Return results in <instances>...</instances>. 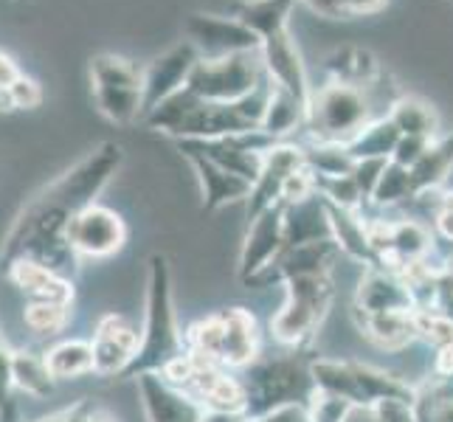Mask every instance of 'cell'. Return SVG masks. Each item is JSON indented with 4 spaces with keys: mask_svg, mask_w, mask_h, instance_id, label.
I'll return each mask as SVG.
<instances>
[{
    "mask_svg": "<svg viewBox=\"0 0 453 422\" xmlns=\"http://www.w3.org/2000/svg\"><path fill=\"white\" fill-rule=\"evenodd\" d=\"M45 364H49V372L54 374V380H76L85 378V374H93V347L90 341H80V338H68L54 343L51 349H45Z\"/></svg>",
    "mask_w": 453,
    "mask_h": 422,
    "instance_id": "26",
    "label": "cell"
},
{
    "mask_svg": "<svg viewBox=\"0 0 453 422\" xmlns=\"http://www.w3.org/2000/svg\"><path fill=\"white\" fill-rule=\"evenodd\" d=\"M414 197H417V192L411 183V169L388 161L378 186H374V192H372V203L374 206H397V203L414 200Z\"/></svg>",
    "mask_w": 453,
    "mask_h": 422,
    "instance_id": "33",
    "label": "cell"
},
{
    "mask_svg": "<svg viewBox=\"0 0 453 422\" xmlns=\"http://www.w3.org/2000/svg\"><path fill=\"white\" fill-rule=\"evenodd\" d=\"M200 62V54L195 51L192 42H178L175 49L166 54L150 59L142 68V82H144V116H150L155 107L172 99L189 85V76L195 65ZM144 121V119H142Z\"/></svg>",
    "mask_w": 453,
    "mask_h": 422,
    "instance_id": "13",
    "label": "cell"
},
{
    "mask_svg": "<svg viewBox=\"0 0 453 422\" xmlns=\"http://www.w3.org/2000/svg\"><path fill=\"white\" fill-rule=\"evenodd\" d=\"M121 164L124 147L116 141H102L80 164H73L45 189H40L14 217L0 245V271H6L14 259H35L68 279L80 273L82 259L68 242V226L82 209L99 203V195L113 180Z\"/></svg>",
    "mask_w": 453,
    "mask_h": 422,
    "instance_id": "1",
    "label": "cell"
},
{
    "mask_svg": "<svg viewBox=\"0 0 453 422\" xmlns=\"http://www.w3.org/2000/svg\"><path fill=\"white\" fill-rule=\"evenodd\" d=\"M138 395H142V405L147 422H200L203 419V405L186 395L183 388L172 386L161 374H142L135 378Z\"/></svg>",
    "mask_w": 453,
    "mask_h": 422,
    "instance_id": "19",
    "label": "cell"
},
{
    "mask_svg": "<svg viewBox=\"0 0 453 422\" xmlns=\"http://www.w3.org/2000/svg\"><path fill=\"white\" fill-rule=\"evenodd\" d=\"M288 302L271 318V330L279 343L290 349H302L304 343L316 335L321 321L326 318L333 304V276H299L285 281Z\"/></svg>",
    "mask_w": 453,
    "mask_h": 422,
    "instance_id": "7",
    "label": "cell"
},
{
    "mask_svg": "<svg viewBox=\"0 0 453 422\" xmlns=\"http://www.w3.org/2000/svg\"><path fill=\"white\" fill-rule=\"evenodd\" d=\"M324 68L333 76V82L361 88L378 76V59L364 49H341L324 59Z\"/></svg>",
    "mask_w": 453,
    "mask_h": 422,
    "instance_id": "29",
    "label": "cell"
},
{
    "mask_svg": "<svg viewBox=\"0 0 453 422\" xmlns=\"http://www.w3.org/2000/svg\"><path fill=\"white\" fill-rule=\"evenodd\" d=\"M23 321L35 335H57L65 330L71 321V307L65 304H45V302H26Z\"/></svg>",
    "mask_w": 453,
    "mask_h": 422,
    "instance_id": "34",
    "label": "cell"
},
{
    "mask_svg": "<svg viewBox=\"0 0 453 422\" xmlns=\"http://www.w3.org/2000/svg\"><path fill=\"white\" fill-rule=\"evenodd\" d=\"M434 144L431 138H417V135H400V141H397V150H395V155H392V161L395 164H400V166H405V169H411V166H417L419 164V158L428 152V147Z\"/></svg>",
    "mask_w": 453,
    "mask_h": 422,
    "instance_id": "38",
    "label": "cell"
},
{
    "mask_svg": "<svg viewBox=\"0 0 453 422\" xmlns=\"http://www.w3.org/2000/svg\"><path fill=\"white\" fill-rule=\"evenodd\" d=\"M245 388V414L248 419L268 417L288 405H304L316 392L312 380V357L302 355L299 349L271 357H257L251 366H245L242 374Z\"/></svg>",
    "mask_w": 453,
    "mask_h": 422,
    "instance_id": "3",
    "label": "cell"
},
{
    "mask_svg": "<svg viewBox=\"0 0 453 422\" xmlns=\"http://www.w3.org/2000/svg\"><path fill=\"white\" fill-rule=\"evenodd\" d=\"M20 76V68H18V62H14L9 54H4L0 51V90L4 88H9L14 80Z\"/></svg>",
    "mask_w": 453,
    "mask_h": 422,
    "instance_id": "43",
    "label": "cell"
},
{
    "mask_svg": "<svg viewBox=\"0 0 453 422\" xmlns=\"http://www.w3.org/2000/svg\"><path fill=\"white\" fill-rule=\"evenodd\" d=\"M6 279L23 293L26 302H45V304H73V279L62 276L35 259H14L4 271Z\"/></svg>",
    "mask_w": 453,
    "mask_h": 422,
    "instance_id": "20",
    "label": "cell"
},
{
    "mask_svg": "<svg viewBox=\"0 0 453 422\" xmlns=\"http://www.w3.org/2000/svg\"><path fill=\"white\" fill-rule=\"evenodd\" d=\"M326 217H330L333 240L341 248V254L364 262L366 268H380L378 254H374L372 240H369V223H364L355 211L338 209V206H333V203H326Z\"/></svg>",
    "mask_w": 453,
    "mask_h": 422,
    "instance_id": "23",
    "label": "cell"
},
{
    "mask_svg": "<svg viewBox=\"0 0 453 422\" xmlns=\"http://www.w3.org/2000/svg\"><path fill=\"white\" fill-rule=\"evenodd\" d=\"M90 422H113V419H107V417H99V414H93Z\"/></svg>",
    "mask_w": 453,
    "mask_h": 422,
    "instance_id": "46",
    "label": "cell"
},
{
    "mask_svg": "<svg viewBox=\"0 0 453 422\" xmlns=\"http://www.w3.org/2000/svg\"><path fill=\"white\" fill-rule=\"evenodd\" d=\"M186 349L220 364L223 369H245L259 357L257 318L245 307H228L195 321L186 330Z\"/></svg>",
    "mask_w": 453,
    "mask_h": 422,
    "instance_id": "4",
    "label": "cell"
},
{
    "mask_svg": "<svg viewBox=\"0 0 453 422\" xmlns=\"http://www.w3.org/2000/svg\"><path fill=\"white\" fill-rule=\"evenodd\" d=\"M90 347H93V374L121 380V374L130 369L138 347H142V333L124 316H119V312H107L96 324Z\"/></svg>",
    "mask_w": 453,
    "mask_h": 422,
    "instance_id": "12",
    "label": "cell"
},
{
    "mask_svg": "<svg viewBox=\"0 0 453 422\" xmlns=\"http://www.w3.org/2000/svg\"><path fill=\"white\" fill-rule=\"evenodd\" d=\"M397 141H400V130L395 127V121L386 116L378 121H369L366 127L343 147H347V152L352 155V161H369V158L392 161Z\"/></svg>",
    "mask_w": 453,
    "mask_h": 422,
    "instance_id": "24",
    "label": "cell"
},
{
    "mask_svg": "<svg viewBox=\"0 0 453 422\" xmlns=\"http://www.w3.org/2000/svg\"><path fill=\"white\" fill-rule=\"evenodd\" d=\"M414 312H392V316H357L355 312V318H357V326H361V333L372 338L378 347L400 349L417 338Z\"/></svg>",
    "mask_w": 453,
    "mask_h": 422,
    "instance_id": "25",
    "label": "cell"
},
{
    "mask_svg": "<svg viewBox=\"0 0 453 422\" xmlns=\"http://www.w3.org/2000/svg\"><path fill=\"white\" fill-rule=\"evenodd\" d=\"M186 161L192 164L195 175L200 180V189H203V211H220L228 203H240L245 197H251V189L254 183L245 180L240 175H234V172L217 166L214 161L203 158L200 152H180Z\"/></svg>",
    "mask_w": 453,
    "mask_h": 422,
    "instance_id": "21",
    "label": "cell"
},
{
    "mask_svg": "<svg viewBox=\"0 0 453 422\" xmlns=\"http://www.w3.org/2000/svg\"><path fill=\"white\" fill-rule=\"evenodd\" d=\"M369 124V102L361 88L330 82L321 90H312L307 121L316 144H349Z\"/></svg>",
    "mask_w": 453,
    "mask_h": 422,
    "instance_id": "8",
    "label": "cell"
},
{
    "mask_svg": "<svg viewBox=\"0 0 453 422\" xmlns=\"http://www.w3.org/2000/svg\"><path fill=\"white\" fill-rule=\"evenodd\" d=\"M388 119L395 121L400 135H417V138L434 141V133H436V127H440V119H436L434 107L419 96H400L392 104Z\"/></svg>",
    "mask_w": 453,
    "mask_h": 422,
    "instance_id": "30",
    "label": "cell"
},
{
    "mask_svg": "<svg viewBox=\"0 0 453 422\" xmlns=\"http://www.w3.org/2000/svg\"><path fill=\"white\" fill-rule=\"evenodd\" d=\"M251 422H265V419H262V417H259V419H251Z\"/></svg>",
    "mask_w": 453,
    "mask_h": 422,
    "instance_id": "48",
    "label": "cell"
},
{
    "mask_svg": "<svg viewBox=\"0 0 453 422\" xmlns=\"http://www.w3.org/2000/svg\"><path fill=\"white\" fill-rule=\"evenodd\" d=\"M93 414H96V411H93L90 400H80V403L68 405V409H62L57 414H49V417H42L37 422H90Z\"/></svg>",
    "mask_w": 453,
    "mask_h": 422,
    "instance_id": "42",
    "label": "cell"
},
{
    "mask_svg": "<svg viewBox=\"0 0 453 422\" xmlns=\"http://www.w3.org/2000/svg\"><path fill=\"white\" fill-rule=\"evenodd\" d=\"M304 121H307V107L296 96H290L288 90L273 85L268 111H265V119H262V130L279 141L282 135L293 133L296 127H302Z\"/></svg>",
    "mask_w": 453,
    "mask_h": 422,
    "instance_id": "31",
    "label": "cell"
},
{
    "mask_svg": "<svg viewBox=\"0 0 453 422\" xmlns=\"http://www.w3.org/2000/svg\"><path fill=\"white\" fill-rule=\"evenodd\" d=\"M285 248V203L262 211L257 220L248 223V234L240 248V279L251 281L279 257Z\"/></svg>",
    "mask_w": 453,
    "mask_h": 422,
    "instance_id": "17",
    "label": "cell"
},
{
    "mask_svg": "<svg viewBox=\"0 0 453 422\" xmlns=\"http://www.w3.org/2000/svg\"><path fill=\"white\" fill-rule=\"evenodd\" d=\"M448 4H453V0H448Z\"/></svg>",
    "mask_w": 453,
    "mask_h": 422,
    "instance_id": "49",
    "label": "cell"
},
{
    "mask_svg": "<svg viewBox=\"0 0 453 422\" xmlns=\"http://www.w3.org/2000/svg\"><path fill=\"white\" fill-rule=\"evenodd\" d=\"M304 4L312 12H319L321 18L347 20V18H361V14L380 12L388 0H304Z\"/></svg>",
    "mask_w": 453,
    "mask_h": 422,
    "instance_id": "35",
    "label": "cell"
},
{
    "mask_svg": "<svg viewBox=\"0 0 453 422\" xmlns=\"http://www.w3.org/2000/svg\"><path fill=\"white\" fill-rule=\"evenodd\" d=\"M417 295L397 271L366 268L355 293L357 316H392V312H414Z\"/></svg>",
    "mask_w": 453,
    "mask_h": 422,
    "instance_id": "16",
    "label": "cell"
},
{
    "mask_svg": "<svg viewBox=\"0 0 453 422\" xmlns=\"http://www.w3.org/2000/svg\"><path fill=\"white\" fill-rule=\"evenodd\" d=\"M338 257H341V248L335 245V240L282 248L268 268L248 281V288H271L276 281H290L299 276H326V273H333V265Z\"/></svg>",
    "mask_w": 453,
    "mask_h": 422,
    "instance_id": "15",
    "label": "cell"
},
{
    "mask_svg": "<svg viewBox=\"0 0 453 422\" xmlns=\"http://www.w3.org/2000/svg\"><path fill=\"white\" fill-rule=\"evenodd\" d=\"M240 4L245 6V4H257V0H240Z\"/></svg>",
    "mask_w": 453,
    "mask_h": 422,
    "instance_id": "47",
    "label": "cell"
},
{
    "mask_svg": "<svg viewBox=\"0 0 453 422\" xmlns=\"http://www.w3.org/2000/svg\"><path fill=\"white\" fill-rule=\"evenodd\" d=\"M186 355V338L175 316V293H172V268L166 254L147 259V310L142 326V347L135 361L121 374V380H135L142 374H161Z\"/></svg>",
    "mask_w": 453,
    "mask_h": 422,
    "instance_id": "2",
    "label": "cell"
},
{
    "mask_svg": "<svg viewBox=\"0 0 453 422\" xmlns=\"http://www.w3.org/2000/svg\"><path fill=\"white\" fill-rule=\"evenodd\" d=\"M436 307L442 316H448L453 321V259H448L445 268L436 273Z\"/></svg>",
    "mask_w": 453,
    "mask_h": 422,
    "instance_id": "40",
    "label": "cell"
},
{
    "mask_svg": "<svg viewBox=\"0 0 453 422\" xmlns=\"http://www.w3.org/2000/svg\"><path fill=\"white\" fill-rule=\"evenodd\" d=\"M321 240H333V228L326 217V203L319 192L302 203L285 206V248Z\"/></svg>",
    "mask_w": 453,
    "mask_h": 422,
    "instance_id": "22",
    "label": "cell"
},
{
    "mask_svg": "<svg viewBox=\"0 0 453 422\" xmlns=\"http://www.w3.org/2000/svg\"><path fill=\"white\" fill-rule=\"evenodd\" d=\"M386 164H388V161H380V158L355 161V166H352V178H355L357 186H361L364 197H372V192H374V186H378V180H380V175H383Z\"/></svg>",
    "mask_w": 453,
    "mask_h": 422,
    "instance_id": "39",
    "label": "cell"
},
{
    "mask_svg": "<svg viewBox=\"0 0 453 422\" xmlns=\"http://www.w3.org/2000/svg\"><path fill=\"white\" fill-rule=\"evenodd\" d=\"M9 99L14 111H31V107L42 104V88L40 82H35L31 76L20 73L18 80L9 85Z\"/></svg>",
    "mask_w": 453,
    "mask_h": 422,
    "instance_id": "37",
    "label": "cell"
},
{
    "mask_svg": "<svg viewBox=\"0 0 453 422\" xmlns=\"http://www.w3.org/2000/svg\"><path fill=\"white\" fill-rule=\"evenodd\" d=\"M304 150L293 147V144H279L265 155V166L259 172V178L251 189V197H248V223L257 220L262 211L273 209L276 203H282V192L290 175H296L299 169H304Z\"/></svg>",
    "mask_w": 453,
    "mask_h": 422,
    "instance_id": "18",
    "label": "cell"
},
{
    "mask_svg": "<svg viewBox=\"0 0 453 422\" xmlns=\"http://www.w3.org/2000/svg\"><path fill=\"white\" fill-rule=\"evenodd\" d=\"M200 422H251L245 411H209L203 409V419Z\"/></svg>",
    "mask_w": 453,
    "mask_h": 422,
    "instance_id": "44",
    "label": "cell"
},
{
    "mask_svg": "<svg viewBox=\"0 0 453 422\" xmlns=\"http://www.w3.org/2000/svg\"><path fill=\"white\" fill-rule=\"evenodd\" d=\"M12 378L18 395H28V397H49L57 383L54 374L49 372V364H45V355L28 349L12 355Z\"/></svg>",
    "mask_w": 453,
    "mask_h": 422,
    "instance_id": "28",
    "label": "cell"
},
{
    "mask_svg": "<svg viewBox=\"0 0 453 422\" xmlns=\"http://www.w3.org/2000/svg\"><path fill=\"white\" fill-rule=\"evenodd\" d=\"M343 422H380V419H378V414H374L372 409H352V414Z\"/></svg>",
    "mask_w": 453,
    "mask_h": 422,
    "instance_id": "45",
    "label": "cell"
},
{
    "mask_svg": "<svg viewBox=\"0 0 453 422\" xmlns=\"http://www.w3.org/2000/svg\"><path fill=\"white\" fill-rule=\"evenodd\" d=\"M434 228H436V234H440V237H445L448 242H453V192H445L440 200H436Z\"/></svg>",
    "mask_w": 453,
    "mask_h": 422,
    "instance_id": "41",
    "label": "cell"
},
{
    "mask_svg": "<svg viewBox=\"0 0 453 422\" xmlns=\"http://www.w3.org/2000/svg\"><path fill=\"white\" fill-rule=\"evenodd\" d=\"M296 4H299V0H257V4H245L237 18L251 28L262 42L265 35H271V31L288 26L290 12Z\"/></svg>",
    "mask_w": 453,
    "mask_h": 422,
    "instance_id": "32",
    "label": "cell"
},
{
    "mask_svg": "<svg viewBox=\"0 0 453 422\" xmlns=\"http://www.w3.org/2000/svg\"><path fill=\"white\" fill-rule=\"evenodd\" d=\"M265 80L268 73L262 65V54H234L223 59H200L186 88L197 99L234 104L254 93Z\"/></svg>",
    "mask_w": 453,
    "mask_h": 422,
    "instance_id": "9",
    "label": "cell"
},
{
    "mask_svg": "<svg viewBox=\"0 0 453 422\" xmlns=\"http://www.w3.org/2000/svg\"><path fill=\"white\" fill-rule=\"evenodd\" d=\"M312 380L316 388L333 392L352 403L355 409H372L380 400H405L417 403V392L388 372H380L369 364L357 361H326L312 357Z\"/></svg>",
    "mask_w": 453,
    "mask_h": 422,
    "instance_id": "5",
    "label": "cell"
},
{
    "mask_svg": "<svg viewBox=\"0 0 453 422\" xmlns=\"http://www.w3.org/2000/svg\"><path fill=\"white\" fill-rule=\"evenodd\" d=\"M90 90L96 111L119 127H127L144 119V82L142 68L121 54H93L90 57Z\"/></svg>",
    "mask_w": 453,
    "mask_h": 422,
    "instance_id": "6",
    "label": "cell"
},
{
    "mask_svg": "<svg viewBox=\"0 0 453 422\" xmlns=\"http://www.w3.org/2000/svg\"><path fill=\"white\" fill-rule=\"evenodd\" d=\"M450 169H453V133L445 135L442 141H434L428 152L419 158V164L411 166V183L417 197L440 189Z\"/></svg>",
    "mask_w": 453,
    "mask_h": 422,
    "instance_id": "27",
    "label": "cell"
},
{
    "mask_svg": "<svg viewBox=\"0 0 453 422\" xmlns=\"http://www.w3.org/2000/svg\"><path fill=\"white\" fill-rule=\"evenodd\" d=\"M259 54H262V65H265V73H268V80L276 88L288 90L290 96H296L304 107H310L312 88H310L307 68L302 62L299 45H296L290 28L282 26L271 31V35H265Z\"/></svg>",
    "mask_w": 453,
    "mask_h": 422,
    "instance_id": "14",
    "label": "cell"
},
{
    "mask_svg": "<svg viewBox=\"0 0 453 422\" xmlns=\"http://www.w3.org/2000/svg\"><path fill=\"white\" fill-rule=\"evenodd\" d=\"M68 242L80 259H111L127 245V223L119 211L93 203L71 220Z\"/></svg>",
    "mask_w": 453,
    "mask_h": 422,
    "instance_id": "11",
    "label": "cell"
},
{
    "mask_svg": "<svg viewBox=\"0 0 453 422\" xmlns=\"http://www.w3.org/2000/svg\"><path fill=\"white\" fill-rule=\"evenodd\" d=\"M355 405L347 403L343 397L333 395V392H324V388H316L307 403V419L310 422H343L352 414Z\"/></svg>",
    "mask_w": 453,
    "mask_h": 422,
    "instance_id": "36",
    "label": "cell"
},
{
    "mask_svg": "<svg viewBox=\"0 0 453 422\" xmlns=\"http://www.w3.org/2000/svg\"><path fill=\"white\" fill-rule=\"evenodd\" d=\"M186 42L195 45L200 59H223L234 54H259L262 42L240 18L192 12L183 23Z\"/></svg>",
    "mask_w": 453,
    "mask_h": 422,
    "instance_id": "10",
    "label": "cell"
}]
</instances>
